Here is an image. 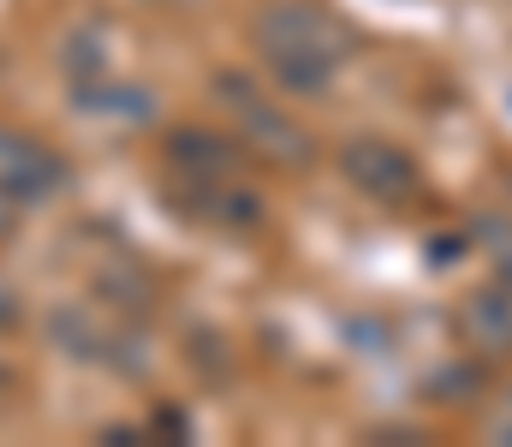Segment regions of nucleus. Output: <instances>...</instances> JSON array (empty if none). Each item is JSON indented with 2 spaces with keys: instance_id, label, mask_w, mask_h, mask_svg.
I'll use <instances>...</instances> for the list:
<instances>
[{
  "instance_id": "nucleus-1",
  "label": "nucleus",
  "mask_w": 512,
  "mask_h": 447,
  "mask_svg": "<svg viewBox=\"0 0 512 447\" xmlns=\"http://www.w3.org/2000/svg\"><path fill=\"white\" fill-rule=\"evenodd\" d=\"M459 328H465L471 346H483V352H512V293H477L465 304Z\"/></svg>"
},
{
  "instance_id": "nucleus-2",
  "label": "nucleus",
  "mask_w": 512,
  "mask_h": 447,
  "mask_svg": "<svg viewBox=\"0 0 512 447\" xmlns=\"http://www.w3.org/2000/svg\"><path fill=\"white\" fill-rule=\"evenodd\" d=\"M352 179L370 185V191H405L411 185V161L399 149H352Z\"/></svg>"
}]
</instances>
